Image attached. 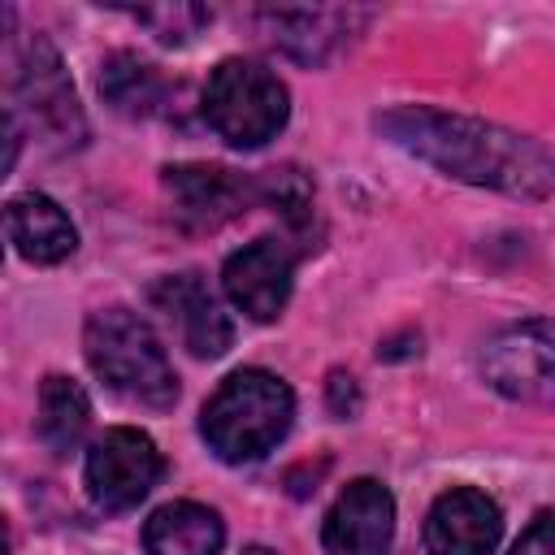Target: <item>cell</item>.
Returning a JSON list of instances; mask_svg holds the SVG:
<instances>
[{"instance_id":"6da1fadb","label":"cell","mask_w":555,"mask_h":555,"mask_svg":"<svg viewBox=\"0 0 555 555\" xmlns=\"http://www.w3.org/2000/svg\"><path fill=\"white\" fill-rule=\"evenodd\" d=\"M377 130L395 147H403L408 156L434 165L455 182L490 186L516 199L555 195V152H546L538 139L516 134L507 126L425 108V104H399L377 117Z\"/></svg>"},{"instance_id":"7a4b0ae2","label":"cell","mask_w":555,"mask_h":555,"mask_svg":"<svg viewBox=\"0 0 555 555\" xmlns=\"http://www.w3.org/2000/svg\"><path fill=\"white\" fill-rule=\"evenodd\" d=\"M291 421H295L291 386L264 369H238L204 403L199 429L225 464H256L286 438Z\"/></svg>"},{"instance_id":"3957f363","label":"cell","mask_w":555,"mask_h":555,"mask_svg":"<svg viewBox=\"0 0 555 555\" xmlns=\"http://www.w3.org/2000/svg\"><path fill=\"white\" fill-rule=\"evenodd\" d=\"M82 351L91 373L121 399L143 408H169L178 399L173 364L152 325L130 308H100L82 325Z\"/></svg>"},{"instance_id":"277c9868","label":"cell","mask_w":555,"mask_h":555,"mask_svg":"<svg viewBox=\"0 0 555 555\" xmlns=\"http://www.w3.org/2000/svg\"><path fill=\"white\" fill-rule=\"evenodd\" d=\"M291 117L286 82L247 56H225L204 82V121L230 147H264Z\"/></svg>"},{"instance_id":"5b68a950","label":"cell","mask_w":555,"mask_h":555,"mask_svg":"<svg viewBox=\"0 0 555 555\" xmlns=\"http://www.w3.org/2000/svg\"><path fill=\"white\" fill-rule=\"evenodd\" d=\"M9 117L13 121L26 117V130L39 143H48L52 152H69L87 139V121H82L74 82H69L65 65H61V56L48 39L26 43V52L17 61V74H13Z\"/></svg>"},{"instance_id":"8992f818","label":"cell","mask_w":555,"mask_h":555,"mask_svg":"<svg viewBox=\"0 0 555 555\" xmlns=\"http://www.w3.org/2000/svg\"><path fill=\"white\" fill-rule=\"evenodd\" d=\"M481 377L512 403L555 408V321H516L486 338Z\"/></svg>"},{"instance_id":"52a82bcc","label":"cell","mask_w":555,"mask_h":555,"mask_svg":"<svg viewBox=\"0 0 555 555\" xmlns=\"http://www.w3.org/2000/svg\"><path fill=\"white\" fill-rule=\"evenodd\" d=\"M165 460L156 451V442L143 429H108L104 438L91 442L87 464H82V481L87 494L100 512H130L139 507L152 486L160 481Z\"/></svg>"},{"instance_id":"ba28073f","label":"cell","mask_w":555,"mask_h":555,"mask_svg":"<svg viewBox=\"0 0 555 555\" xmlns=\"http://www.w3.org/2000/svg\"><path fill=\"white\" fill-rule=\"evenodd\" d=\"M221 286L243 317L278 321L295 286V251L282 238H256L225 260Z\"/></svg>"},{"instance_id":"9c48e42d","label":"cell","mask_w":555,"mask_h":555,"mask_svg":"<svg viewBox=\"0 0 555 555\" xmlns=\"http://www.w3.org/2000/svg\"><path fill=\"white\" fill-rule=\"evenodd\" d=\"M395 538V499L382 481L360 477L351 481L321 525L325 555H386Z\"/></svg>"},{"instance_id":"30bf717a","label":"cell","mask_w":555,"mask_h":555,"mask_svg":"<svg viewBox=\"0 0 555 555\" xmlns=\"http://www.w3.org/2000/svg\"><path fill=\"white\" fill-rule=\"evenodd\" d=\"M147 299H152L156 312H165V321L173 325V334L182 338V347H186L191 356L212 360V356H221V351L230 347L234 325H230V317L221 312L217 295L204 286L199 273L160 278V282H152Z\"/></svg>"},{"instance_id":"8fae6325","label":"cell","mask_w":555,"mask_h":555,"mask_svg":"<svg viewBox=\"0 0 555 555\" xmlns=\"http://www.w3.org/2000/svg\"><path fill=\"white\" fill-rule=\"evenodd\" d=\"M503 533L499 503L477 486H451L434 499L425 516V551L429 555H490Z\"/></svg>"},{"instance_id":"7c38bea8","label":"cell","mask_w":555,"mask_h":555,"mask_svg":"<svg viewBox=\"0 0 555 555\" xmlns=\"http://www.w3.org/2000/svg\"><path fill=\"white\" fill-rule=\"evenodd\" d=\"M364 22H369L364 9H325V4H317V9H256L260 35L304 65L330 61Z\"/></svg>"},{"instance_id":"4fadbf2b","label":"cell","mask_w":555,"mask_h":555,"mask_svg":"<svg viewBox=\"0 0 555 555\" xmlns=\"http://www.w3.org/2000/svg\"><path fill=\"white\" fill-rule=\"evenodd\" d=\"M165 191L173 199V212L195 230H217L221 221L238 217L256 186L221 165H169Z\"/></svg>"},{"instance_id":"5bb4252c","label":"cell","mask_w":555,"mask_h":555,"mask_svg":"<svg viewBox=\"0 0 555 555\" xmlns=\"http://www.w3.org/2000/svg\"><path fill=\"white\" fill-rule=\"evenodd\" d=\"M4 230H9V243L22 260L30 264H61L65 256H74L78 247V230L74 221L65 217V208L56 199H48L43 191H26V195H13L4 204Z\"/></svg>"},{"instance_id":"9a60e30c","label":"cell","mask_w":555,"mask_h":555,"mask_svg":"<svg viewBox=\"0 0 555 555\" xmlns=\"http://www.w3.org/2000/svg\"><path fill=\"white\" fill-rule=\"evenodd\" d=\"M225 525L204 503H165L143 525V551L147 555H221Z\"/></svg>"},{"instance_id":"2e32d148","label":"cell","mask_w":555,"mask_h":555,"mask_svg":"<svg viewBox=\"0 0 555 555\" xmlns=\"http://www.w3.org/2000/svg\"><path fill=\"white\" fill-rule=\"evenodd\" d=\"M87 425H91V399H87V390L74 377H61V373L43 377V386H39V421H35L43 447L52 455H69L82 442Z\"/></svg>"},{"instance_id":"e0dca14e","label":"cell","mask_w":555,"mask_h":555,"mask_svg":"<svg viewBox=\"0 0 555 555\" xmlns=\"http://www.w3.org/2000/svg\"><path fill=\"white\" fill-rule=\"evenodd\" d=\"M100 95L121 117H152L165 100V78L134 52H113L100 65Z\"/></svg>"},{"instance_id":"ac0fdd59","label":"cell","mask_w":555,"mask_h":555,"mask_svg":"<svg viewBox=\"0 0 555 555\" xmlns=\"http://www.w3.org/2000/svg\"><path fill=\"white\" fill-rule=\"evenodd\" d=\"M134 22H143L160 43H186L212 22V13L204 4H156V9H134Z\"/></svg>"},{"instance_id":"d6986e66","label":"cell","mask_w":555,"mask_h":555,"mask_svg":"<svg viewBox=\"0 0 555 555\" xmlns=\"http://www.w3.org/2000/svg\"><path fill=\"white\" fill-rule=\"evenodd\" d=\"M507 555H555V512H538Z\"/></svg>"},{"instance_id":"ffe728a7","label":"cell","mask_w":555,"mask_h":555,"mask_svg":"<svg viewBox=\"0 0 555 555\" xmlns=\"http://www.w3.org/2000/svg\"><path fill=\"white\" fill-rule=\"evenodd\" d=\"M356 403H360L356 382H351V377H343V373H334V377H330V408H334V416H351V412H356Z\"/></svg>"},{"instance_id":"44dd1931","label":"cell","mask_w":555,"mask_h":555,"mask_svg":"<svg viewBox=\"0 0 555 555\" xmlns=\"http://www.w3.org/2000/svg\"><path fill=\"white\" fill-rule=\"evenodd\" d=\"M243 555H278V551H269V546H247Z\"/></svg>"}]
</instances>
